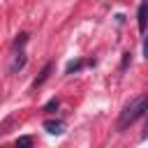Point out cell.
<instances>
[{"label": "cell", "mask_w": 148, "mask_h": 148, "mask_svg": "<svg viewBox=\"0 0 148 148\" xmlns=\"http://www.w3.org/2000/svg\"><path fill=\"white\" fill-rule=\"evenodd\" d=\"M81 67H83V60H72V62H67L65 72H67V74H72V72H79Z\"/></svg>", "instance_id": "8992f818"}, {"label": "cell", "mask_w": 148, "mask_h": 148, "mask_svg": "<svg viewBox=\"0 0 148 148\" xmlns=\"http://www.w3.org/2000/svg\"><path fill=\"white\" fill-rule=\"evenodd\" d=\"M143 58L148 60V35L143 37Z\"/></svg>", "instance_id": "30bf717a"}, {"label": "cell", "mask_w": 148, "mask_h": 148, "mask_svg": "<svg viewBox=\"0 0 148 148\" xmlns=\"http://www.w3.org/2000/svg\"><path fill=\"white\" fill-rule=\"evenodd\" d=\"M141 139H148V123H146V130H143V134H141Z\"/></svg>", "instance_id": "8fae6325"}, {"label": "cell", "mask_w": 148, "mask_h": 148, "mask_svg": "<svg viewBox=\"0 0 148 148\" xmlns=\"http://www.w3.org/2000/svg\"><path fill=\"white\" fill-rule=\"evenodd\" d=\"M136 21H139V30H141V32H146V25H148V0H141V2H139Z\"/></svg>", "instance_id": "7a4b0ae2"}, {"label": "cell", "mask_w": 148, "mask_h": 148, "mask_svg": "<svg viewBox=\"0 0 148 148\" xmlns=\"http://www.w3.org/2000/svg\"><path fill=\"white\" fill-rule=\"evenodd\" d=\"M16 146H32V136H18Z\"/></svg>", "instance_id": "9c48e42d"}, {"label": "cell", "mask_w": 148, "mask_h": 148, "mask_svg": "<svg viewBox=\"0 0 148 148\" xmlns=\"http://www.w3.org/2000/svg\"><path fill=\"white\" fill-rule=\"evenodd\" d=\"M23 65H25V53L21 51V53L16 56V60H14V65H12V72H18V69H21Z\"/></svg>", "instance_id": "5b68a950"}, {"label": "cell", "mask_w": 148, "mask_h": 148, "mask_svg": "<svg viewBox=\"0 0 148 148\" xmlns=\"http://www.w3.org/2000/svg\"><path fill=\"white\" fill-rule=\"evenodd\" d=\"M58 104H60V102H58V99L53 97V99H49V102H46V106H44V111H56V109H58Z\"/></svg>", "instance_id": "ba28073f"}, {"label": "cell", "mask_w": 148, "mask_h": 148, "mask_svg": "<svg viewBox=\"0 0 148 148\" xmlns=\"http://www.w3.org/2000/svg\"><path fill=\"white\" fill-rule=\"evenodd\" d=\"M51 69H53V65H51V62H46V65H44V69L39 72V76L35 79V88H37V86H42V83H44V81L49 79V74H51Z\"/></svg>", "instance_id": "277c9868"}, {"label": "cell", "mask_w": 148, "mask_h": 148, "mask_svg": "<svg viewBox=\"0 0 148 148\" xmlns=\"http://www.w3.org/2000/svg\"><path fill=\"white\" fill-rule=\"evenodd\" d=\"M44 130L49 134H62L65 132V120H46L44 123Z\"/></svg>", "instance_id": "3957f363"}, {"label": "cell", "mask_w": 148, "mask_h": 148, "mask_svg": "<svg viewBox=\"0 0 148 148\" xmlns=\"http://www.w3.org/2000/svg\"><path fill=\"white\" fill-rule=\"evenodd\" d=\"M25 42H28V35H25V32H21V35H18V37L14 39V49H18V46H23Z\"/></svg>", "instance_id": "52a82bcc"}, {"label": "cell", "mask_w": 148, "mask_h": 148, "mask_svg": "<svg viewBox=\"0 0 148 148\" xmlns=\"http://www.w3.org/2000/svg\"><path fill=\"white\" fill-rule=\"evenodd\" d=\"M148 111V95H141V97H134L123 111H120V116H118V123H116V127L118 130H125L127 125H132L136 118H141L143 113Z\"/></svg>", "instance_id": "6da1fadb"}]
</instances>
